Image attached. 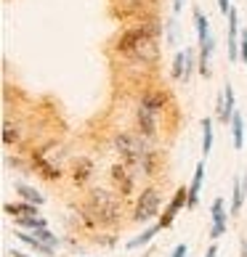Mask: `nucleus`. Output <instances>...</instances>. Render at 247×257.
Instances as JSON below:
<instances>
[{
    "mask_svg": "<svg viewBox=\"0 0 247 257\" xmlns=\"http://www.w3.org/2000/svg\"><path fill=\"white\" fill-rule=\"evenodd\" d=\"M115 149L128 167H136L144 175H154L157 154L151 151V146L144 141L141 133H120V136H115Z\"/></svg>",
    "mask_w": 247,
    "mask_h": 257,
    "instance_id": "f257e3e1",
    "label": "nucleus"
},
{
    "mask_svg": "<svg viewBox=\"0 0 247 257\" xmlns=\"http://www.w3.org/2000/svg\"><path fill=\"white\" fill-rule=\"evenodd\" d=\"M88 202H91V215H93V220H96V223L112 225V223L120 220L122 202H120L117 194L107 191V188H93L91 196H88Z\"/></svg>",
    "mask_w": 247,
    "mask_h": 257,
    "instance_id": "f03ea898",
    "label": "nucleus"
},
{
    "mask_svg": "<svg viewBox=\"0 0 247 257\" xmlns=\"http://www.w3.org/2000/svg\"><path fill=\"white\" fill-rule=\"evenodd\" d=\"M159 204H162V194L159 188L149 186L138 194V202H136V209H133V220L136 223H149L154 220V215H159Z\"/></svg>",
    "mask_w": 247,
    "mask_h": 257,
    "instance_id": "7ed1b4c3",
    "label": "nucleus"
},
{
    "mask_svg": "<svg viewBox=\"0 0 247 257\" xmlns=\"http://www.w3.org/2000/svg\"><path fill=\"white\" fill-rule=\"evenodd\" d=\"M184 207H189V188H178V191L173 194V199L168 202V207L162 209V215H159V228H170L176 223V217H178V212H181Z\"/></svg>",
    "mask_w": 247,
    "mask_h": 257,
    "instance_id": "20e7f679",
    "label": "nucleus"
},
{
    "mask_svg": "<svg viewBox=\"0 0 247 257\" xmlns=\"http://www.w3.org/2000/svg\"><path fill=\"white\" fill-rule=\"evenodd\" d=\"M236 114V101H234V88L231 82L223 85L221 96H218V103H215V119L221 125H231V117Z\"/></svg>",
    "mask_w": 247,
    "mask_h": 257,
    "instance_id": "39448f33",
    "label": "nucleus"
},
{
    "mask_svg": "<svg viewBox=\"0 0 247 257\" xmlns=\"http://www.w3.org/2000/svg\"><path fill=\"white\" fill-rule=\"evenodd\" d=\"M192 72H194V48H184V51H178L176 53V59H173V80H189L192 77Z\"/></svg>",
    "mask_w": 247,
    "mask_h": 257,
    "instance_id": "423d86ee",
    "label": "nucleus"
},
{
    "mask_svg": "<svg viewBox=\"0 0 247 257\" xmlns=\"http://www.w3.org/2000/svg\"><path fill=\"white\" fill-rule=\"evenodd\" d=\"M32 159V165L37 167V173H40L43 178H48V180H59L61 178V167H59V162H51L48 154H45V149H37L30 154Z\"/></svg>",
    "mask_w": 247,
    "mask_h": 257,
    "instance_id": "0eeeda50",
    "label": "nucleus"
},
{
    "mask_svg": "<svg viewBox=\"0 0 247 257\" xmlns=\"http://www.w3.org/2000/svg\"><path fill=\"white\" fill-rule=\"evenodd\" d=\"M136 119H138V130H141V136L144 138H154L157 136V111L154 109H149L146 103H141V106L136 109Z\"/></svg>",
    "mask_w": 247,
    "mask_h": 257,
    "instance_id": "6e6552de",
    "label": "nucleus"
},
{
    "mask_svg": "<svg viewBox=\"0 0 247 257\" xmlns=\"http://www.w3.org/2000/svg\"><path fill=\"white\" fill-rule=\"evenodd\" d=\"M210 217H213L210 239H221V236L226 233V225H229V215H226V202H223V199H215V202H213Z\"/></svg>",
    "mask_w": 247,
    "mask_h": 257,
    "instance_id": "1a4fd4ad",
    "label": "nucleus"
},
{
    "mask_svg": "<svg viewBox=\"0 0 247 257\" xmlns=\"http://www.w3.org/2000/svg\"><path fill=\"white\" fill-rule=\"evenodd\" d=\"M244 196H247V173L236 175L234 183H231V207H229L231 215H239V209L244 204Z\"/></svg>",
    "mask_w": 247,
    "mask_h": 257,
    "instance_id": "9d476101",
    "label": "nucleus"
},
{
    "mask_svg": "<svg viewBox=\"0 0 247 257\" xmlns=\"http://www.w3.org/2000/svg\"><path fill=\"white\" fill-rule=\"evenodd\" d=\"M16 239L19 241H22V244H27V246H30V249H35L37 254H43V257H53V246H48V244H43L40 239H35V233L30 231V233H27V231H22V228H16Z\"/></svg>",
    "mask_w": 247,
    "mask_h": 257,
    "instance_id": "9b49d317",
    "label": "nucleus"
},
{
    "mask_svg": "<svg viewBox=\"0 0 247 257\" xmlns=\"http://www.w3.org/2000/svg\"><path fill=\"white\" fill-rule=\"evenodd\" d=\"M202 183H205V162H199V165L194 167L192 183H189V207H197L199 194H202Z\"/></svg>",
    "mask_w": 247,
    "mask_h": 257,
    "instance_id": "f8f14e48",
    "label": "nucleus"
},
{
    "mask_svg": "<svg viewBox=\"0 0 247 257\" xmlns=\"http://www.w3.org/2000/svg\"><path fill=\"white\" fill-rule=\"evenodd\" d=\"M133 175L136 173H128L122 165H115L112 167V180L117 183V188H120V196H128L130 191H133Z\"/></svg>",
    "mask_w": 247,
    "mask_h": 257,
    "instance_id": "ddd939ff",
    "label": "nucleus"
},
{
    "mask_svg": "<svg viewBox=\"0 0 247 257\" xmlns=\"http://www.w3.org/2000/svg\"><path fill=\"white\" fill-rule=\"evenodd\" d=\"M91 178H93V162L85 159V157H77V162L72 165V180L77 186H83V183H88Z\"/></svg>",
    "mask_w": 247,
    "mask_h": 257,
    "instance_id": "4468645a",
    "label": "nucleus"
},
{
    "mask_svg": "<svg viewBox=\"0 0 247 257\" xmlns=\"http://www.w3.org/2000/svg\"><path fill=\"white\" fill-rule=\"evenodd\" d=\"M14 191L22 196V202H30V204H37V207L45 204V196L37 191L35 186H30V183H22V180H16V183H14Z\"/></svg>",
    "mask_w": 247,
    "mask_h": 257,
    "instance_id": "2eb2a0df",
    "label": "nucleus"
},
{
    "mask_svg": "<svg viewBox=\"0 0 247 257\" xmlns=\"http://www.w3.org/2000/svg\"><path fill=\"white\" fill-rule=\"evenodd\" d=\"M3 212L6 215H11L14 220L16 217H27V215H37V204H30V202H8V204H3Z\"/></svg>",
    "mask_w": 247,
    "mask_h": 257,
    "instance_id": "dca6fc26",
    "label": "nucleus"
},
{
    "mask_svg": "<svg viewBox=\"0 0 247 257\" xmlns=\"http://www.w3.org/2000/svg\"><path fill=\"white\" fill-rule=\"evenodd\" d=\"M162 231V228H159V223H154V225H149L146 231H141L138 236H133V239L128 241V249H141V246H146L151 239H154V236Z\"/></svg>",
    "mask_w": 247,
    "mask_h": 257,
    "instance_id": "f3484780",
    "label": "nucleus"
},
{
    "mask_svg": "<svg viewBox=\"0 0 247 257\" xmlns=\"http://www.w3.org/2000/svg\"><path fill=\"white\" fill-rule=\"evenodd\" d=\"M231 146L234 149H242L244 146V119H242V114L236 111L234 117H231Z\"/></svg>",
    "mask_w": 247,
    "mask_h": 257,
    "instance_id": "a211bd4d",
    "label": "nucleus"
},
{
    "mask_svg": "<svg viewBox=\"0 0 247 257\" xmlns=\"http://www.w3.org/2000/svg\"><path fill=\"white\" fill-rule=\"evenodd\" d=\"M165 101H168V96H165L162 90H146L144 96H141V103H146V106L154 109L157 114L165 109Z\"/></svg>",
    "mask_w": 247,
    "mask_h": 257,
    "instance_id": "6ab92c4d",
    "label": "nucleus"
},
{
    "mask_svg": "<svg viewBox=\"0 0 247 257\" xmlns=\"http://www.w3.org/2000/svg\"><path fill=\"white\" fill-rule=\"evenodd\" d=\"M16 228H22V231H40V228H48V223L43 220L40 215H27V217H16Z\"/></svg>",
    "mask_w": 247,
    "mask_h": 257,
    "instance_id": "aec40b11",
    "label": "nucleus"
},
{
    "mask_svg": "<svg viewBox=\"0 0 247 257\" xmlns=\"http://www.w3.org/2000/svg\"><path fill=\"white\" fill-rule=\"evenodd\" d=\"M194 27H197V37H199V43L207 40V37H213L210 32V22H207V16L199 11V8H194Z\"/></svg>",
    "mask_w": 247,
    "mask_h": 257,
    "instance_id": "412c9836",
    "label": "nucleus"
},
{
    "mask_svg": "<svg viewBox=\"0 0 247 257\" xmlns=\"http://www.w3.org/2000/svg\"><path fill=\"white\" fill-rule=\"evenodd\" d=\"M213 151V119H202V157H207Z\"/></svg>",
    "mask_w": 247,
    "mask_h": 257,
    "instance_id": "4be33fe9",
    "label": "nucleus"
},
{
    "mask_svg": "<svg viewBox=\"0 0 247 257\" xmlns=\"http://www.w3.org/2000/svg\"><path fill=\"white\" fill-rule=\"evenodd\" d=\"M16 141H19V127L14 125V122H3V144L6 146H14L16 144Z\"/></svg>",
    "mask_w": 247,
    "mask_h": 257,
    "instance_id": "5701e85b",
    "label": "nucleus"
},
{
    "mask_svg": "<svg viewBox=\"0 0 247 257\" xmlns=\"http://www.w3.org/2000/svg\"><path fill=\"white\" fill-rule=\"evenodd\" d=\"M32 233H35V239H40L43 244H48V246H53V249H56V246L61 244V239H59V236H56V233H51L48 228H40V231H32Z\"/></svg>",
    "mask_w": 247,
    "mask_h": 257,
    "instance_id": "b1692460",
    "label": "nucleus"
},
{
    "mask_svg": "<svg viewBox=\"0 0 247 257\" xmlns=\"http://www.w3.org/2000/svg\"><path fill=\"white\" fill-rule=\"evenodd\" d=\"M239 61L247 66V30H242V37H239Z\"/></svg>",
    "mask_w": 247,
    "mask_h": 257,
    "instance_id": "393cba45",
    "label": "nucleus"
},
{
    "mask_svg": "<svg viewBox=\"0 0 247 257\" xmlns=\"http://www.w3.org/2000/svg\"><path fill=\"white\" fill-rule=\"evenodd\" d=\"M186 254H189V244L181 241V244H176V246H173V252H170L168 257H186Z\"/></svg>",
    "mask_w": 247,
    "mask_h": 257,
    "instance_id": "a878e982",
    "label": "nucleus"
},
{
    "mask_svg": "<svg viewBox=\"0 0 247 257\" xmlns=\"http://www.w3.org/2000/svg\"><path fill=\"white\" fill-rule=\"evenodd\" d=\"M231 0H218V11H221L223 16H229V11H231Z\"/></svg>",
    "mask_w": 247,
    "mask_h": 257,
    "instance_id": "bb28decb",
    "label": "nucleus"
},
{
    "mask_svg": "<svg viewBox=\"0 0 247 257\" xmlns=\"http://www.w3.org/2000/svg\"><path fill=\"white\" fill-rule=\"evenodd\" d=\"M205 257H218V244H210V246H207Z\"/></svg>",
    "mask_w": 247,
    "mask_h": 257,
    "instance_id": "cd10ccee",
    "label": "nucleus"
},
{
    "mask_svg": "<svg viewBox=\"0 0 247 257\" xmlns=\"http://www.w3.org/2000/svg\"><path fill=\"white\" fill-rule=\"evenodd\" d=\"M8 257H30V254H24V252H19V249H11V252H8Z\"/></svg>",
    "mask_w": 247,
    "mask_h": 257,
    "instance_id": "c85d7f7f",
    "label": "nucleus"
},
{
    "mask_svg": "<svg viewBox=\"0 0 247 257\" xmlns=\"http://www.w3.org/2000/svg\"><path fill=\"white\" fill-rule=\"evenodd\" d=\"M242 257H247V244L242 241Z\"/></svg>",
    "mask_w": 247,
    "mask_h": 257,
    "instance_id": "c756f323",
    "label": "nucleus"
},
{
    "mask_svg": "<svg viewBox=\"0 0 247 257\" xmlns=\"http://www.w3.org/2000/svg\"><path fill=\"white\" fill-rule=\"evenodd\" d=\"M141 257H149V252H146V254H141Z\"/></svg>",
    "mask_w": 247,
    "mask_h": 257,
    "instance_id": "7c9ffc66",
    "label": "nucleus"
}]
</instances>
